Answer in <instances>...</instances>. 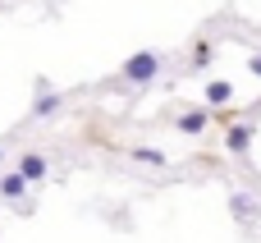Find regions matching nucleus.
<instances>
[{
    "mask_svg": "<svg viewBox=\"0 0 261 243\" xmlns=\"http://www.w3.org/2000/svg\"><path fill=\"white\" fill-rule=\"evenodd\" d=\"M156 74H161V55L156 51H138V55L124 60V78L128 83H151Z\"/></svg>",
    "mask_w": 261,
    "mask_h": 243,
    "instance_id": "f257e3e1",
    "label": "nucleus"
},
{
    "mask_svg": "<svg viewBox=\"0 0 261 243\" xmlns=\"http://www.w3.org/2000/svg\"><path fill=\"white\" fill-rule=\"evenodd\" d=\"M252 133H257V129H252V124H234V129H229V133H225V147H229V152H239V156H243V152H248V147H252Z\"/></svg>",
    "mask_w": 261,
    "mask_h": 243,
    "instance_id": "f03ea898",
    "label": "nucleus"
},
{
    "mask_svg": "<svg viewBox=\"0 0 261 243\" xmlns=\"http://www.w3.org/2000/svg\"><path fill=\"white\" fill-rule=\"evenodd\" d=\"M18 175H23L28 184H32V179H41V175H46V156H41V152H23V161H18Z\"/></svg>",
    "mask_w": 261,
    "mask_h": 243,
    "instance_id": "7ed1b4c3",
    "label": "nucleus"
},
{
    "mask_svg": "<svg viewBox=\"0 0 261 243\" xmlns=\"http://www.w3.org/2000/svg\"><path fill=\"white\" fill-rule=\"evenodd\" d=\"M206 124H211V115H206V110H188V115H179V129H184L188 138H197Z\"/></svg>",
    "mask_w": 261,
    "mask_h": 243,
    "instance_id": "20e7f679",
    "label": "nucleus"
},
{
    "mask_svg": "<svg viewBox=\"0 0 261 243\" xmlns=\"http://www.w3.org/2000/svg\"><path fill=\"white\" fill-rule=\"evenodd\" d=\"M23 188H28V179H23L18 170L0 179V198H9V202H18V198H23Z\"/></svg>",
    "mask_w": 261,
    "mask_h": 243,
    "instance_id": "39448f33",
    "label": "nucleus"
},
{
    "mask_svg": "<svg viewBox=\"0 0 261 243\" xmlns=\"http://www.w3.org/2000/svg\"><path fill=\"white\" fill-rule=\"evenodd\" d=\"M229 96H234V87H229L225 78H216V83H206V101H211V106H225Z\"/></svg>",
    "mask_w": 261,
    "mask_h": 243,
    "instance_id": "423d86ee",
    "label": "nucleus"
},
{
    "mask_svg": "<svg viewBox=\"0 0 261 243\" xmlns=\"http://www.w3.org/2000/svg\"><path fill=\"white\" fill-rule=\"evenodd\" d=\"M60 106H64V96H55V92H41V96H37V110H32V115H41V119H46V115H55Z\"/></svg>",
    "mask_w": 261,
    "mask_h": 243,
    "instance_id": "0eeeda50",
    "label": "nucleus"
},
{
    "mask_svg": "<svg viewBox=\"0 0 261 243\" xmlns=\"http://www.w3.org/2000/svg\"><path fill=\"white\" fill-rule=\"evenodd\" d=\"M133 161H142V165H165V152H161V147H133Z\"/></svg>",
    "mask_w": 261,
    "mask_h": 243,
    "instance_id": "6e6552de",
    "label": "nucleus"
},
{
    "mask_svg": "<svg viewBox=\"0 0 261 243\" xmlns=\"http://www.w3.org/2000/svg\"><path fill=\"white\" fill-rule=\"evenodd\" d=\"M229 211H234V216H252L257 207H252V198H243V193H234V198H229Z\"/></svg>",
    "mask_w": 261,
    "mask_h": 243,
    "instance_id": "1a4fd4ad",
    "label": "nucleus"
},
{
    "mask_svg": "<svg viewBox=\"0 0 261 243\" xmlns=\"http://www.w3.org/2000/svg\"><path fill=\"white\" fill-rule=\"evenodd\" d=\"M211 60V41H197V51H193V64H206Z\"/></svg>",
    "mask_w": 261,
    "mask_h": 243,
    "instance_id": "9d476101",
    "label": "nucleus"
},
{
    "mask_svg": "<svg viewBox=\"0 0 261 243\" xmlns=\"http://www.w3.org/2000/svg\"><path fill=\"white\" fill-rule=\"evenodd\" d=\"M252 74H261V55H252Z\"/></svg>",
    "mask_w": 261,
    "mask_h": 243,
    "instance_id": "9b49d317",
    "label": "nucleus"
}]
</instances>
